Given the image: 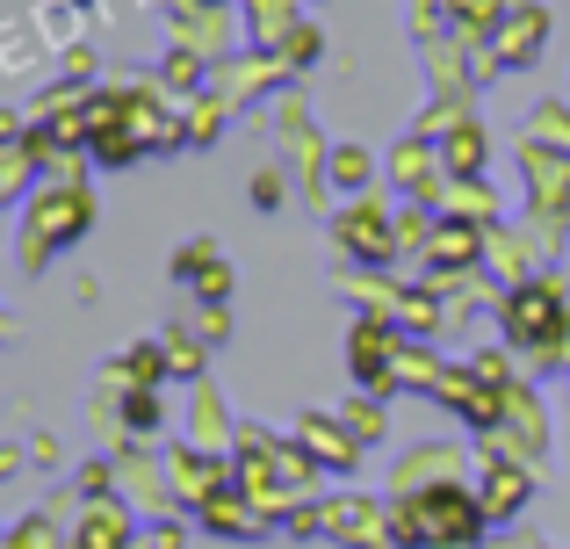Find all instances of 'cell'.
<instances>
[{
  "label": "cell",
  "mask_w": 570,
  "mask_h": 549,
  "mask_svg": "<svg viewBox=\"0 0 570 549\" xmlns=\"http://www.w3.org/2000/svg\"><path fill=\"white\" fill-rule=\"evenodd\" d=\"M549 325H557V290H534V296H513V340H542Z\"/></svg>",
  "instance_id": "1"
},
{
  "label": "cell",
  "mask_w": 570,
  "mask_h": 549,
  "mask_svg": "<svg viewBox=\"0 0 570 549\" xmlns=\"http://www.w3.org/2000/svg\"><path fill=\"white\" fill-rule=\"evenodd\" d=\"M253 203H261V210H275V203H282V182H275V174H261V182H253Z\"/></svg>",
  "instance_id": "2"
}]
</instances>
